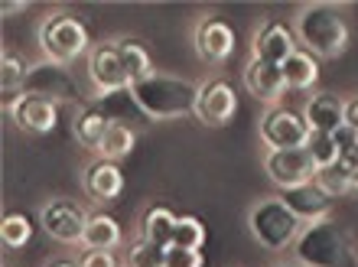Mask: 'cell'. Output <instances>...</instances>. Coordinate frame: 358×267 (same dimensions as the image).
Here are the masks:
<instances>
[{"label": "cell", "instance_id": "obj_1", "mask_svg": "<svg viewBox=\"0 0 358 267\" xmlns=\"http://www.w3.org/2000/svg\"><path fill=\"white\" fill-rule=\"evenodd\" d=\"M134 98V105L143 117L150 121H170V117H186L196 111V98H199V85L189 78H176V75H160L153 72L143 82L127 88Z\"/></svg>", "mask_w": 358, "mask_h": 267}, {"label": "cell", "instance_id": "obj_2", "mask_svg": "<svg viewBox=\"0 0 358 267\" xmlns=\"http://www.w3.org/2000/svg\"><path fill=\"white\" fill-rule=\"evenodd\" d=\"M296 39L306 52L322 59H336L349 46V23L332 3H303L293 20Z\"/></svg>", "mask_w": 358, "mask_h": 267}, {"label": "cell", "instance_id": "obj_3", "mask_svg": "<svg viewBox=\"0 0 358 267\" xmlns=\"http://www.w3.org/2000/svg\"><path fill=\"white\" fill-rule=\"evenodd\" d=\"M293 258L303 267H349V238L329 215L306 222L293 241Z\"/></svg>", "mask_w": 358, "mask_h": 267}, {"label": "cell", "instance_id": "obj_4", "mask_svg": "<svg viewBox=\"0 0 358 267\" xmlns=\"http://www.w3.org/2000/svg\"><path fill=\"white\" fill-rule=\"evenodd\" d=\"M248 229H251V235H255L261 248L283 251L296 241L303 219H296V212L280 196H271V199H261L248 209Z\"/></svg>", "mask_w": 358, "mask_h": 267}, {"label": "cell", "instance_id": "obj_5", "mask_svg": "<svg viewBox=\"0 0 358 267\" xmlns=\"http://www.w3.org/2000/svg\"><path fill=\"white\" fill-rule=\"evenodd\" d=\"M39 49L46 52V62L69 66V62H76L88 49V33L76 17L56 13V17L46 20L43 29H39Z\"/></svg>", "mask_w": 358, "mask_h": 267}, {"label": "cell", "instance_id": "obj_6", "mask_svg": "<svg viewBox=\"0 0 358 267\" xmlns=\"http://www.w3.org/2000/svg\"><path fill=\"white\" fill-rule=\"evenodd\" d=\"M264 170L273 186L280 192H287V189L310 186L313 176H316V163L306 153V147H296V150H267Z\"/></svg>", "mask_w": 358, "mask_h": 267}, {"label": "cell", "instance_id": "obj_7", "mask_svg": "<svg viewBox=\"0 0 358 267\" xmlns=\"http://www.w3.org/2000/svg\"><path fill=\"white\" fill-rule=\"evenodd\" d=\"M27 95H43L49 101H56V105H78L82 101L76 75L66 66H56V62H39V66L29 68Z\"/></svg>", "mask_w": 358, "mask_h": 267}, {"label": "cell", "instance_id": "obj_8", "mask_svg": "<svg viewBox=\"0 0 358 267\" xmlns=\"http://www.w3.org/2000/svg\"><path fill=\"white\" fill-rule=\"evenodd\" d=\"M39 222H43V231H46L49 238L62 241V245H82L88 215L82 212V205H76V202L52 199V202H46V205H43Z\"/></svg>", "mask_w": 358, "mask_h": 267}, {"label": "cell", "instance_id": "obj_9", "mask_svg": "<svg viewBox=\"0 0 358 267\" xmlns=\"http://www.w3.org/2000/svg\"><path fill=\"white\" fill-rule=\"evenodd\" d=\"M88 78H92L94 95L98 98L117 95V92H127V88H131V82L124 75L121 56H117V43H104V46L88 52Z\"/></svg>", "mask_w": 358, "mask_h": 267}, {"label": "cell", "instance_id": "obj_10", "mask_svg": "<svg viewBox=\"0 0 358 267\" xmlns=\"http://www.w3.org/2000/svg\"><path fill=\"white\" fill-rule=\"evenodd\" d=\"M238 111V95L235 88L215 78V82H206V85H199V98H196V111L192 115L208 127H225Z\"/></svg>", "mask_w": 358, "mask_h": 267}, {"label": "cell", "instance_id": "obj_11", "mask_svg": "<svg viewBox=\"0 0 358 267\" xmlns=\"http://www.w3.org/2000/svg\"><path fill=\"white\" fill-rule=\"evenodd\" d=\"M306 121L287 111V108H271L264 117H261V140L271 147V150H296L306 143Z\"/></svg>", "mask_w": 358, "mask_h": 267}, {"label": "cell", "instance_id": "obj_12", "mask_svg": "<svg viewBox=\"0 0 358 267\" xmlns=\"http://www.w3.org/2000/svg\"><path fill=\"white\" fill-rule=\"evenodd\" d=\"M7 111H10V117H13V124L27 134H49L59 121L56 101H49V98H43V95H27V92H23L17 101H10Z\"/></svg>", "mask_w": 358, "mask_h": 267}, {"label": "cell", "instance_id": "obj_13", "mask_svg": "<svg viewBox=\"0 0 358 267\" xmlns=\"http://www.w3.org/2000/svg\"><path fill=\"white\" fill-rule=\"evenodd\" d=\"M245 85L257 101H264L271 108L283 98V92H290L287 78H283V68L273 66V62H264V59H255V56H251V62L245 68Z\"/></svg>", "mask_w": 358, "mask_h": 267}, {"label": "cell", "instance_id": "obj_14", "mask_svg": "<svg viewBox=\"0 0 358 267\" xmlns=\"http://www.w3.org/2000/svg\"><path fill=\"white\" fill-rule=\"evenodd\" d=\"M196 52L206 62H225L235 52V29L225 20H206L196 29Z\"/></svg>", "mask_w": 358, "mask_h": 267}, {"label": "cell", "instance_id": "obj_15", "mask_svg": "<svg viewBox=\"0 0 358 267\" xmlns=\"http://www.w3.org/2000/svg\"><path fill=\"white\" fill-rule=\"evenodd\" d=\"M306 115V127L310 131H326L332 134L336 127L345 124V101L336 92H316L303 108Z\"/></svg>", "mask_w": 358, "mask_h": 267}, {"label": "cell", "instance_id": "obj_16", "mask_svg": "<svg viewBox=\"0 0 358 267\" xmlns=\"http://www.w3.org/2000/svg\"><path fill=\"white\" fill-rule=\"evenodd\" d=\"M293 39L296 36H293L283 23H267L255 39V59H264V62H273V66H283V62L293 56V49H296Z\"/></svg>", "mask_w": 358, "mask_h": 267}, {"label": "cell", "instance_id": "obj_17", "mask_svg": "<svg viewBox=\"0 0 358 267\" xmlns=\"http://www.w3.org/2000/svg\"><path fill=\"white\" fill-rule=\"evenodd\" d=\"M124 189V176L111 160H98L85 170V192L98 202H114Z\"/></svg>", "mask_w": 358, "mask_h": 267}, {"label": "cell", "instance_id": "obj_18", "mask_svg": "<svg viewBox=\"0 0 358 267\" xmlns=\"http://www.w3.org/2000/svg\"><path fill=\"white\" fill-rule=\"evenodd\" d=\"M280 199L290 205L293 212H296V219L303 222H316V219H326L332 209V199L326 196V192H320L316 186H300V189H287L280 192Z\"/></svg>", "mask_w": 358, "mask_h": 267}, {"label": "cell", "instance_id": "obj_19", "mask_svg": "<svg viewBox=\"0 0 358 267\" xmlns=\"http://www.w3.org/2000/svg\"><path fill=\"white\" fill-rule=\"evenodd\" d=\"M108 127H111V117L104 115L101 108H82V111L76 115L72 131H76V140L82 143V147H88V150L98 153V147H101Z\"/></svg>", "mask_w": 358, "mask_h": 267}, {"label": "cell", "instance_id": "obj_20", "mask_svg": "<svg viewBox=\"0 0 358 267\" xmlns=\"http://www.w3.org/2000/svg\"><path fill=\"white\" fill-rule=\"evenodd\" d=\"M280 68H283V78H287V88H300V92L313 88L316 78H320V62L306 49H293V56Z\"/></svg>", "mask_w": 358, "mask_h": 267}, {"label": "cell", "instance_id": "obj_21", "mask_svg": "<svg viewBox=\"0 0 358 267\" xmlns=\"http://www.w3.org/2000/svg\"><path fill=\"white\" fill-rule=\"evenodd\" d=\"M85 251H111L121 245V229L111 215H88L85 235H82Z\"/></svg>", "mask_w": 358, "mask_h": 267}, {"label": "cell", "instance_id": "obj_22", "mask_svg": "<svg viewBox=\"0 0 358 267\" xmlns=\"http://www.w3.org/2000/svg\"><path fill=\"white\" fill-rule=\"evenodd\" d=\"M134 140H137V134H134L131 124H124V121H111L108 134H104L101 147H98V157L101 160H124L127 153L134 150Z\"/></svg>", "mask_w": 358, "mask_h": 267}, {"label": "cell", "instance_id": "obj_23", "mask_svg": "<svg viewBox=\"0 0 358 267\" xmlns=\"http://www.w3.org/2000/svg\"><path fill=\"white\" fill-rule=\"evenodd\" d=\"M173 225H176V215H173L170 209H163V205H157V209H150L147 215H143V225H141V238L153 241V245H160V248H170L173 241Z\"/></svg>", "mask_w": 358, "mask_h": 267}, {"label": "cell", "instance_id": "obj_24", "mask_svg": "<svg viewBox=\"0 0 358 267\" xmlns=\"http://www.w3.org/2000/svg\"><path fill=\"white\" fill-rule=\"evenodd\" d=\"M117 56H121V66H124V75H127V82L131 85H137V82H143L147 75H153L150 68V56H147V49L137 46V43H117Z\"/></svg>", "mask_w": 358, "mask_h": 267}, {"label": "cell", "instance_id": "obj_25", "mask_svg": "<svg viewBox=\"0 0 358 267\" xmlns=\"http://www.w3.org/2000/svg\"><path fill=\"white\" fill-rule=\"evenodd\" d=\"M313 186H316L320 192H326L329 199H336V196H349V192H352V176L345 173V166H342V163H332V166L316 170Z\"/></svg>", "mask_w": 358, "mask_h": 267}, {"label": "cell", "instance_id": "obj_26", "mask_svg": "<svg viewBox=\"0 0 358 267\" xmlns=\"http://www.w3.org/2000/svg\"><path fill=\"white\" fill-rule=\"evenodd\" d=\"M306 153L313 157V163H316V170H322V166H332V163H339V147H336V140H332V134L326 131H310L306 134Z\"/></svg>", "mask_w": 358, "mask_h": 267}, {"label": "cell", "instance_id": "obj_27", "mask_svg": "<svg viewBox=\"0 0 358 267\" xmlns=\"http://www.w3.org/2000/svg\"><path fill=\"white\" fill-rule=\"evenodd\" d=\"M170 245L202 251V245H206V225H202L199 219H192V215H182V219H176V225H173V241Z\"/></svg>", "mask_w": 358, "mask_h": 267}, {"label": "cell", "instance_id": "obj_28", "mask_svg": "<svg viewBox=\"0 0 358 267\" xmlns=\"http://www.w3.org/2000/svg\"><path fill=\"white\" fill-rule=\"evenodd\" d=\"M29 238H33V225H29L27 215H20V212L3 215V225H0V241H3L7 248H23V245H29Z\"/></svg>", "mask_w": 358, "mask_h": 267}, {"label": "cell", "instance_id": "obj_29", "mask_svg": "<svg viewBox=\"0 0 358 267\" xmlns=\"http://www.w3.org/2000/svg\"><path fill=\"white\" fill-rule=\"evenodd\" d=\"M27 75L29 68L20 62V59L13 56H3V62H0V88H3V95H23L27 92Z\"/></svg>", "mask_w": 358, "mask_h": 267}, {"label": "cell", "instance_id": "obj_30", "mask_svg": "<svg viewBox=\"0 0 358 267\" xmlns=\"http://www.w3.org/2000/svg\"><path fill=\"white\" fill-rule=\"evenodd\" d=\"M124 264L127 267H163L166 264V248H160V245L141 238V241H134L131 248H127V261H124Z\"/></svg>", "mask_w": 358, "mask_h": 267}, {"label": "cell", "instance_id": "obj_31", "mask_svg": "<svg viewBox=\"0 0 358 267\" xmlns=\"http://www.w3.org/2000/svg\"><path fill=\"white\" fill-rule=\"evenodd\" d=\"M163 267H202V251L170 245V248H166V264Z\"/></svg>", "mask_w": 358, "mask_h": 267}, {"label": "cell", "instance_id": "obj_32", "mask_svg": "<svg viewBox=\"0 0 358 267\" xmlns=\"http://www.w3.org/2000/svg\"><path fill=\"white\" fill-rule=\"evenodd\" d=\"M332 140H336L339 153H345V150H352V147H358V131H352L349 124H342L332 131Z\"/></svg>", "mask_w": 358, "mask_h": 267}, {"label": "cell", "instance_id": "obj_33", "mask_svg": "<svg viewBox=\"0 0 358 267\" xmlns=\"http://www.w3.org/2000/svg\"><path fill=\"white\" fill-rule=\"evenodd\" d=\"M78 267H117V261H114L111 251H85Z\"/></svg>", "mask_w": 358, "mask_h": 267}, {"label": "cell", "instance_id": "obj_34", "mask_svg": "<svg viewBox=\"0 0 358 267\" xmlns=\"http://www.w3.org/2000/svg\"><path fill=\"white\" fill-rule=\"evenodd\" d=\"M345 124H349L352 131H358V98L355 101H345Z\"/></svg>", "mask_w": 358, "mask_h": 267}, {"label": "cell", "instance_id": "obj_35", "mask_svg": "<svg viewBox=\"0 0 358 267\" xmlns=\"http://www.w3.org/2000/svg\"><path fill=\"white\" fill-rule=\"evenodd\" d=\"M27 7H29V3H10V0H7V3H3V13H23Z\"/></svg>", "mask_w": 358, "mask_h": 267}, {"label": "cell", "instance_id": "obj_36", "mask_svg": "<svg viewBox=\"0 0 358 267\" xmlns=\"http://www.w3.org/2000/svg\"><path fill=\"white\" fill-rule=\"evenodd\" d=\"M52 267H76V264H69V261H59V264H52Z\"/></svg>", "mask_w": 358, "mask_h": 267}, {"label": "cell", "instance_id": "obj_37", "mask_svg": "<svg viewBox=\"0 0 358 267\" xmlns=\"http://www.w3.org/2000/svg\"><path fill=\"white\" fill-rule=\"evenodd\" d=\"M277 267H303V264H277Z\"/></svg>", "mask_w": 358, "mask_h": 267}]
</instances>
